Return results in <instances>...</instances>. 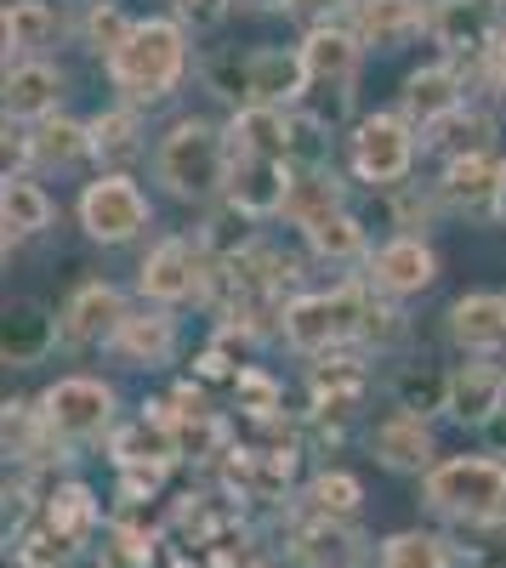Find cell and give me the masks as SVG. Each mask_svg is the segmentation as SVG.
Instances as JSON below:
<instances>
[{"mask_svg": "<svg viewBox=\"0 0 506 568\" xmlns=\"http://www.w3.org/2000/svg\"><path fill=\"white\" fill-rule=\"evenodd\" d=\"M103 69H109V85L120 91V103L160 109L165 98H176V85L194 69V29L182 18H136L125 45Z\"/></svg>", "mask_w": 506, "mask_h": 568, "instance_id": "1", "label": "cell"}, {"mask_svg": "<svg viewBox=\"0 0 506 568\" xmlns=\"http://www.w3.org/2000/svg\"><path fill=\"white\" fill-rule=\"evenodd\" d=\"M227 171H234V154H227V131L189 114L176 120L160 142H154V182L160 194H171L176 205H211L227 194Z\"/></svg>", "mask_w": 506, "mask_h": 568, "instance_id": "2", "label": "cell"}, {"mask_svg": "<svg viewBox=\"0 0 506 568\" xmlns=\"http://www.w3.org/2000/svg\"><path fill=\"white\" fill-rule=\"evenodd\" d=\"M422 506L444 524H495L506 517V460L500 455H449L422 478Z\"/></svg>", "mask_w": 506, "mask_h": 568, "instance_id": "3", "label": "cell"}, {"mask_svg": "<svg viewBox=\"0 0 506 568\" xmlns=\"http://www.w3.org/2000/svg\"><path fill=\"white\" fill-rule=\"evenodd\" d=\"M364 307H371V284H353V278L347 284H331V291H302L280 313V336L296 353H307V358L342 353L347 342H358Z\"/></svg>", "mask_w": 506, "mask_h": 568, "instance_id": "4", "label": "cell"}, {"mask_svg": "<svg viewBox=\"0 0 506 568\" xmlns=\"http://www.w3.org/2000/svg\"><path fill=\"white\" fill-rule=\"evenodd\" d=\"M422 142H427V136L409 125L398 109L358 114V120L347 125V171H353L364 187H382V194H393V187H404L409 171H416Z\"/></svg>", "mask_w": 506, "mask_h": 568, "instance_id": "5", "label": "cell"}, {"mask_svg": "<svg viewBox=\"0 0 506 568\" xmlns=\"http://www.w3.org/2000/svg\"><path fill=\"white\" fill-rule=\"evenodd\" d=\"M40 420L63 449H85V444H103L114 438L120 426V393L103 382V375H58L40 398Z\"/></svg>", "mask_w": 506, "mask_h": 568, "instance_id": "6", "label": "cell"}, {"mask_svg": "<svg viewBox=\"0 0 506 568\" xmlns=\"http://www.w3.org/2000/svg\"><path fill=\"white\" fill-rule=\"evenodd\" d=\"M74 222L91 245H131V240H143V233L154 227V205L143 194V182L125 176V171H98L85 187H80V200H74Z\"/></svg>", "mask_w": 506, "mask_h": 568, "instance_id": "7", "label": "cell"}, {"mask_svg": "<svg viewBox=\"0 0 506 568\" xmlns=\"http://www.w3.org/2000/svg\"><path fill=\"white\" fill-rule=\"evenodd\" d=\"M211 240H189V233H165V240L149 245L143 267H136V296L154 307H189L211 296Z\"/></svg>", "mask_w": 506, "mask_h": 568, "instance_id": "8", "label": "cell"}, {"mask_svg": "<svg viewBox=\"0 0 506 568\" xmlns=\"http://www.w3.org/2000/svg\"><path fill=\"white\" fill-rule=\"evenodd\" d=\"M500 29H506V18H500L495 0H433L427 7V40L449 63H478L484 69Z\"/></svg>", "mask_w": 506, "mask_h": 568, "instance_id": "9", "label": "cell"}, {"mask_svg": "<svg viewBox=\"0 0 506 568\" xmlns=\"http://www.w3.org/2000/svg\"><path fill=\"white\" fill-rule=\"evenodd\" d=\"M364 284H371L376 296H393V302H409L438 284V251L427 233H393L371 251L364 262Z\"/></svg>", "mask_w": 506, "mask_h": 568, "instance_id": "10", "label": "cell"}, {"mask_svg": "<svg viewBox=\"0 0 506 568\" xmlns=\"http://www.w3.org/2000/svg\"><path fill=\"white\" fill-rule=\"evenodd\" d=\"M125 313H131V302H125L120 284H109V278H85V284H74V291L63 296V307H58V318H63V347H69V353L114 347Z\"/></svg>", "mask_w": 506, "mask_h": 568, "instance_id": "11", "label": "cell"}, {"mask_svg": "<svg viewBox=\"0 0 506 568\" xmlns=\"http://www.w3.org/2000/svg\"><path fill=\"white\" fill-rule=\"evenodd\" d=\"M455 109H467V74H462V63L438 58V63H422V69L404 74V85H398V114L416 125L422 136H427L438 120H449Z\"/></svg>", "mask_w": 506, "mask_h": 568, "instance_id": "12", "label": "cell"}, {"mask_svg": "<svg viewBox=\"0 0 506 568\" xmlns=\"http://www.w3.org/2000/svg\"><path fill=\"white\" fill-rule=\"evenodd\" d=\"M371 455L398 471V478H427L438 466V444H433V420L416 415V409H387L376 426H371Z\"/></svg>", "mask_w": 506, "mask_h": 568, "instance_id": "13", "label": "cell"}, {"mask_svg": "<svg viewBox=\"0 0 506 568\" xmlns=\"http://www.w3.org/2000/svg\"><path fill=\"white\" fill-rule=\"evenodd\" d=\"M302 69H307V85H331V91H353L358 85V69H364V52L371 45L358 40V29L347 18L336 23H318L302 34Z\"/></svg>", "mask_w": 506, "mask_h": 568, "instance_id": "14", "label": "cell"}, {"mask_svg": "<svg viewBox=\"0 0 506 568\" xmlns=\"http://www.w3.org/2000/svg\"><path fill=\"white\" fill-rule=\"evenodd\" d=\"M63 91H69V74L52 58L7 63V85H0V98H7V125H40V120L63 114Z\"/></svg>", "mask_w": 506, "mask_h": 568, "instance_id": "15", "label": "cell"}, {"mask_svg": "<svg viewBox=\"0 0 506 568\" xmlns=\"http://www.w3.org/2000/svg\"><path fill=\"white\" fill-rule=\"evenodd\" d=\"M285 194H291V160H234L222 200L245 222H280Z\"/></svg>", "mask_w": 506, "mask_h": 568, "instance_id": "16", "label": "cell"}, {"mask_svg": "<svg viewBox=\"0 0 506 568\" xmlns=\"http://www.w3.org/2000/svg\"><path fill=\"white\" fill-rule=\"evenodd\" d=\"M506 409V364L495 358H467L449 369V420L467 426V433H484V426Z\"/></svg>", "mask_w": 506, "mask_h": 568, "instance_id": "17", "label": "cell"}, {"mask_svg": "<svg viewBox=\"0 0 506 568\" xmlns=\"http://www.w3.org/2000/svg\"><path fill=\"white\" fill-rule=\"evenodd\" d=\"M444 336L467 358H500L506 353V296L495 291H467L444 313Z\"/></svg>", "mask_w": 506, "mask_h": 568, "instance_id": "18", "label": "cell"}, {"mask_svg": "<svg viewBox=\"0 0 506 568\" xmlns=\"http://www.w3.org/2000/svg\"><path fill=\"white\" fill-rule=\"evenodd\" d=\"M227 131V154L234 160H296V114L291 109H267V103H245L234 109Z\"/></svg>", "mask_w": 506, "mask_h": 568, "instance_id": "19", "label": "cell"}, {"mask_svg": "<svg viewBox=\"0 0 506 568\" xmlns=\"http://www.w3.org/2000/svg\"><path fill=\"white\" fill-rule=\"evenodd\" d=\"M52 347H63V318L34 302V296H18L7 302V329H0V358L12 369H29V364H45Z\"/></svg>", "mask_w": 506, "mask_h": 568, "instance_id": "20", "label": "cell"}, {"mask_svg": "<svg viewBox=\"0 0 506 568\" xmlns=\"http://www.w3.org/2000/svg\"><path fill=\"white\" fill-rule=\"evenodd\" d=\"M307 98V69L296 45H256L245 52V103L296 109Z\"/></svg>", "mask_w": 506, "mask_h": 568, "instance_id": "21", "label": "cell"}, {"mask_svg": "<svg viewBox=\"0 0 506 568\" xmlns=\"http://www.w3.org/2000/svg\"><path fill=\"white\" fill-rule=\"evenodd\" d=\"M18 160H23V171H74V165L91 160V125L69 120V114L23 125L18 131Z\"/></svg>", "mask_w": 506, "mask_h": 568, "instance_id": "22", "label": "cell"}, {"mask_svg": "<svg viewBox=\"0 0 506 568\" xmlns=\"http://www.w3.org/2000/svg\"><path fill=\"white\" fill-rule=\"evenodd\" d=\"M109 353L120 364H131V369H165L176 358V313L171 307H154V302L131 307Z\"/></svg>", "mask_w": 506, "mask_h": 568, "instance_id": "23", "label": "cell"}, {"mask_svg": "<svg viewBox=\"0 0 506 568\" xmlns=\"http://www.w3.org/2000/svg\"><path fill=\"white\" fill-rule=\"evenodd\" d=\"M427 7L433 0H353L347 23L358 29L364 45L393 52V45H409L416 34H427Z\"/></svg>", "mask_w": 506, "mask_h": 568, "instance_id": "24", "label": "cell"}, {"mask_svg": "<svg viewBox=\"0 0 506 568\" xmlns=\"http://www.w3.org/2000/svg\"><path fill=\"white\" fill-rule=\"evenodd\" d=\"M444 211L455 216H495V187H500V160L495 154H462L444 160V176L433 182Z\"/></svg>", "mask_w": 506, "mask_h": 568, "instance_id": "25", "label": "cell"}, {"mask_svg": "<svg viewBox=\"0 0 506 568\" xmlns=\"http://www.w3.org/2000/svg\"><path fill=\"white\" fill-rule=\"evenodd\" d=\"M291 557L302 568H358L364 562V535L347 524V517H302L291 535Z\"/></svg>", "mask_w": 506, "mask_h": 568, "instance_id": "26", "label": "cell"}, {"mask_svg": "<svg viewBox=\"0 0 506 568\" xmlns=\"http://www.w3.org/2000/svg\"><path fill=\"white\" fill-rule=\"evenodd\" d=\"M347 211V182L331 171V160H291V194H285V222L302 233L307 222Z\"/></svg>", "mask_w": 506, "mask_h": 568, "instance_id": "27", "label": "cell"}, {"mask_svg": "<svg viewBox=\"0 0 506 568\" xmlns=\"http://www.w3.org/2000/svg\"><path fill=\"white\" fill-rule=\"evenodd\" d=\"M109 449H114V466H154V471L176 466V460H182L176 415H136V420L114 426Z\"/></svg>", "mask_w": 506, "mask_h": 568, "instance_id": "28", "label": "cell"}, {"mask_svg": "<svg viewBox=\"0 0 506 568\" xmlns=\"http://www.w3.org/2000/svg\"><path fill=\"white\" fill-rule=\"evenodd\" d=\"M52 194L40 187L34 171H7V182H0V227H7V251L40 240L45 227H52Z\"/></svg>", "mask_w": 506, "mask_h": 568, "instance_id": "29", "label": "cell"}, {"mask_svg": "<svg viewBox=\"0 0 506 568\" xmlns=\"http://www.w3.org/2000/svg\"><path fill=\"white\" fill-rule=\"evenodd\" d=\"M302 245L325 262V267H364L371 262V233H364V222L353 211H331V216H318L302 227Z\"/></svg>", "mask_w": 506, "mask_h": 568, "instance_id": "30", "label": "cell"}, {"mask_svg": "<svg viewBox=\"0 0 506 568\" xmlns=\"http://www.w3.org/2000/svg\"><path fill=\"white\" fill-rule=\"evenodd\" d=\"M63 29V7L52 0H7V63L45 58V45H58Z\"/></svg>", "mask_w": 506, "mask_h": 568, "instance_id": "31", "label": "cell"}, {"mask_svg": "<svg viewBox=\"0 0 506 568\" xmlns=\"http://www.w3.org/2000/svg\"><path fill=\"white\" fill-rule=\"evenodd\" d=\"M91 160L120 171L125 160L143 154V109H131V103H114L103 114H91Z\"/></svg>", "mask_w": 506, "mask_h": 568, "instance_id": "32", "label": "cell"}, {"mask_svg": "<svg viewBox=\"0 0 506 568\" xmlns=\"http://www.w3.org/2000/svg\"><path fill=\"white\" fill-rule=\"evenodd\" d=\"M495 136H500L495 114L467 103V109H455L449 120H438V125L427 131V149H433L438 160H462V154H495Z\"/></svg>", "mask_w": 506, "mask_h": 568, "instance_id": "33", "label": "cell"}, {"mask_svg": "<svg viewBox=\"0 0 506 568\" xmlns=\"http://www.w3.org/2000/svg\"><path fill=\"white\" fill-rule=\"evenodd\" d=\"M462 546L438 529H398L376 546V568H455Z\"/></svg>", "mask_w": 506, "mask_h": 568, "instance_id": "34", "label": "cell"}, {"mask_svg": "<svg viewBox=\"0 0 506 568\" xmlns=\"http://www.w3.org/2000/svg\"><path fill=\"white\" fill-rule=\"evenodd\" d=\"M40 517H45V524H52L63 540L85 546L91 535H98V524H103V506H98V495H91L85 484H58L52 495L40 500Z\"/></svg>", "mask_w": 506, "mask_h": 568, "instance_id": "35", "label": "cell"}, {"mask_svg": "<svg viewBox=\"0 0 506 568\" xmlns=\"http://www.w3.org/2000/svg\"><path fill=\"white\" fill-rule=\"evenodd\" d=\"M393 404L398 409H416V415H444L449 409V369H433V364H404L393 375Z\"/></svg>", "mask_w": 506, "mask_h": 568, "instance_id": "36", "label": "cell"}, {"mask_svg": "<svg viewBox=\"0 0 506 568\" xmlns=\"http://www.w3.org/2000/svg\"><path fill=\"white\" fill-rule=\"evenodd\" d=\"M131 12L125 7H114V0H91V7H80V45L98 63H109L120 45H125V34H131Z\"/></svg>", "mask_w": 506, "mask_h": 568, "instance_id": "37", "label": "cell"}, {"mask_svg": "<svg viewBox=\"0 0 506 568\" xmlns=\"http://www.w3.org/2000/svg\"><path fill=\"white\" fill-rule=\"evenodd\" d=\"M7 551H12V562H18V568H69V562L80 557V546H74V540H63L52 524H45V517L23 524V529H18V540H12Z\"/></svg>", "mask_w": 506, "mask_h": 568, "instance_id": "38", "label": "cell"}, {"mask_svg": "<svg viewBox=\"0 0 506 568\" xmlns=\"http://www.w3.org/2000/svg\"><path fill=\"white\" fill-rule=\"evenodd\" d=\"M302 500H307V511L313 517H358V506H364V484L353 478V471H342V466H331V471H318V478L302 489Z\"/></svg>", "mask_w": 506, "mask_h": 568, "instance_id": "39", "label": "cell"}, {"mask_svg": "<svg viewBox=\"0 0 506 568\" xmlns=\"http://www.w3.org/2000/svg\"><path fill=\"white\" fill-rule=\"evenodd\" d=\"M404 336H409V318L398 313V302L371 291V307H364V324H358V342L376 347V353H387V347H398Z\"/></svg>", "mask_w": 506, "mask_h": 568, "instance_id": "40", "label": "cell"}, {"mask_svg": "<svg viewBox=\"0 0 506 568\" xmlns=\"http://www.w3.org/2000/svg\"><path fill=\"white\" fill-rule=\"evenodd\" d=\"M393 227L398 233H427L433 227V216L444 211V200H438V187H427V194H422V187L416 182H404V187H393Z\"/></svg>", "mask_w": 506, "mask_h": 568, "instance_id": "41", "label": "cell"}, {"mask_svg": "<svg viewBox=\"0 0 506 568\" xmlns=\"http://www.w3.org/2000/svg\"><path fill=\"white\" fill-rule=\"evenodd\" d=\"M462 535L478 540V546H462L467 568H506V517H495V524H467Z\"/></svg>", "mask_w": 506, "mask_h": 568, "instance_id": "42", "label": "cell"}, {"mask_svg": "<svg viewBox=\"0 0 506 568\" xmlns=\"http://www.w3.org/2000/svg\"><path fill=\"white\" fill-rule=\"evenodd\" d=\"M234 398H240V409L256 415V420H267L273 409H280V387H273L262 369H240V375H234Z\"/></svg>", "mask_w": 506, "mask_h": 568, "instance_id": "43", "label": "cell"}, {"mask_svg": "<svg viewBox=\"0 0 506 568\" xmlns=\"http://www.w3.org/2000/svg\"><path fill=\"white\" fill-rule=\"evenodd\" d=\"M109 540H114L109 557H120V562H131V568H149V562H154V546H160L154 529H136V524H114Z\"/></svg>", "mask_w": 506, "mask_h": 568, "instance_id": "44", "label": "cell"}, {"mask_svg": "<svg viewBox=\"0 0 506 568\" xmlns=\"http://www.w3.org/2000/svg\"><path fill=\"white\" fill-rule=\"evenodd\" d=\"M234 7H240V0H171V18H182L194 34H205V29H216Z\"/></svg>", "mask_w": 506, "mask_h": 568, "instance_id": "45", "label": "cell"}, {"mask_svg": "<svg viewBox=\"0 0 506 568\" xmlns=\"http://www.w3.org/2000/svg\"><path fill=\"white\" fill-rule=\"evenodd\" d=\"M347 7H353V0H291L285 18H296L302 29H318V23H336V18H347Z\"/></svg>", "mask_w": 506, "mask_h": 568, "instance_id": "46", "label": "cell"}, {"mask_svg": "<svg viewBox=\"0 0 506 568\" xmlns=\"http://www.w3.org/2000/svg\"><path fill=\"white\" fill-rule=\"evenodd\" d=\"M484 80H489V91L506 103V29H500V40L489 45V58H484Z\"/></svg>", "mask_w": 506, "mask_h": 568, "instance_id": "47", "label": "cell"}, {"mask_svg": "<svg viewBox=\"0 0 506 568\" xmlns=\"http://www.w3.org/2000/svg\"><path fill=\"white\" fill-rule=\"evenodd\" d=\"M484 438H489V455H500V460H506V409L484 426Z\"/></svg>", "mask_w": 506, "mask_h": 568, "instance_id": "48", "label": "cell"}, {"mask_svg": "<svg viewBox=\"0 0 506 568\" xmlns=\"http://www.w3.org/2000/svg\"><path fill=\"white\" fill-rule=\"evenodd\" d=\"M495 222L506 227V160H500V187H495Z\"/></svg>", "mask_w": 506, "mask_h": 568, "instance_id": "49", "label": "cell"}, {"mask_svg": "<svg viewBox=\"0 0 506 568\" xmlns=\"http://www.w3.org/2000/svg\"><path fill=\"white\" fill-rule=\"evenodd\" d=\"M240 7H245V12H285L291 0H240Z\"/></svg>", "mask_w": 506, "mask_h": 568, "instance_id": "50", "label": "cell"}, {"mask_svg": "<svg viewBox=\"0 0 506 568\" xmlns=\"http://www.w3.org/2000/svg\"><path fill=\"white\" fill-rule=\"evenodd\" d=\"M58 7H63V0H58ZM74 7H91V0H74Z\"/></svg>", "mask_w": 506, "mask_h": 568, "instance_id": "51", "label": "cell"}, {"mask_svg": "<svg viewBox=\"0 0 506 568\" xmlns=\"http://www.w3.org/2000/svg\"><path fill=\"white\" fill-rule=\"evenodd\" d=\"M495 7H506V0H495Z\"/></svg>", "mask_w": 506, "mask_h": 568, "instance_id": "52", "label": "cell"}]
</instances>
